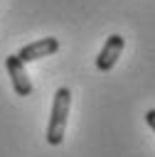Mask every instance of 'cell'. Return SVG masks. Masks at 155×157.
<instances>
[{
  "instance_id": "6da1fadb",
  "label": "cell",
  "mask_w": 155,
  "mask_h": 157,
  "mask_svg": "<svg viewBox=\"0 0 155 157\" xmlns=\"http://www.w3.org/2000/svg\"><path fill=\"white\" fill-rule=\"evenodd\" d=\"M69 108H71V91L66 86L57 88L54 101H52V113H49V125H47V142L49 145H62L64 142V130L69 120Z\"/></svg>"
},
{
  "instance_id": "7a4b0ae2",
  "label": "cell",
  "mask_w": 155,
  "mask_h": 157,
  "mask_svg": "<svg viewBox=\"0 0 155 157\" xmlns=\"http://www.w3.org/2000/svg\"><path fill=\"white\" fill-rule=\"evenodd\" d=\"M5 69H7V76L12 81V88L17 96H30L32 93V81L25 71V61L17 56V54H10L5 59Z\"/></svg>"
},
{
  "instance_id": "3957f363",
  "label": "cell",
  "mask_w": 155,
  "mask_h": 157,
  "mask_svg": "<svg viewBox=\"0 0 155 157\" xmlns=\"http://www.w3.org/2000/svg\"><path fill=\"white\" fill-rule=\"evenodd\" d=\"M57 52H59V42H57V37H42V39H37V42L25 44V47L17 52V56H20L25 64H30V61L52 56V54H57Z\"/></svg>"
},
{
  "instance_id": "277c9868",
  "label": "cell",
  "mask_w": 155,
  "mask_h": 157,
  "mask_svg": "<svg viewBox=\"0 0 155 157\" xmlns=\"http://www.w3.org/2000/svg\"><path fill=\"white\" fill-rule=\"evenodd\" d=\"M123 47H125V39H123L121 34H111V37L103 42V47H101V52H98V56H96V69H98V71H111V69L116 66L118 56L123 54Z\"/></svg>"
},
{
  "instance_id": "5b68a950",
  "label": "cell",
  "mask_w": 155,
  "mask_h": 157,
  "mask_svg": "<svg viewBox=\"0 0 155 157\" xmlns=\"http://www.w3.org/2000/svg\"><path fill=\"white\" fill-rule=\"evenodd\" d=\"M145 123H148V125H150V130L155 132V108H150V110L145 113Z\"/></svg>"
}]
</instances>
